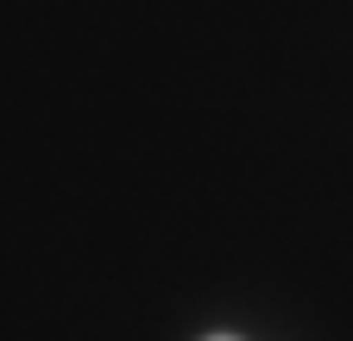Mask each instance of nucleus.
Wrapping results in <instances>:
<instances>
[{"label":"nucleus","instance_id":"obj_1","mask_svg":"<svg viewBox=\"0 0 353 341\" xmlns=\"http://www.w3.org/2000/svg\"><path fill=\"white\" fill-rule=\"evenodd\" d=\"M208 341H240V335H208Z\"/></svg>","mask_w":353,"mask_h":341}]
</instances>
